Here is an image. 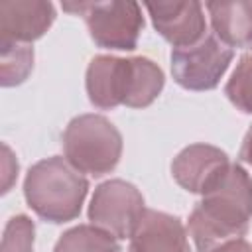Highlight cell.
<instances>
[{
  "label": "cell",
  "mask_w": 252,
  "mask_h": 252,
  "mask_svg": "<svg viewBox=\"0 0 252 252\" xmlns=\"http://www.w3.org/2000/svg\"><path fill=\"white\" fill-rule=\"evenodd\" d=\"M252 219V177L238 163H228L203 191L189 217V234L197 252L242 238Z\"/></svg>",
  "instance_id": "6da1fadb"
},
{
  "label": "cell",
  "mask_w": 252,
  "mask_h": 252,
  "mask_svg": "<svg viewBox=\"0 0 252 252\" xmlns=\"http://www.w3.org/2000/svg\"><path fill=\"white\" fill-rule=\"evenodd\" d=\"M163 89V71L148 57L98 55L87 67V94L98 108L150 106Z\"/></svg>",
  "instance_id": "7a4b0ae2"
},
{
  "label": "cell",
  "mask_w": 252,
  "mask_h": 252,
  "mask_svg": "<svg viewBox=\"0 0 252 252\" xmlns=\"http://www.w3.org/2000/svg\"><path fill=\"white\" fill-rule=\"evenodd\" d=\"M87 191V177L59 156L33 163L24 179V197L30 209L55 224L79 217Z\"/></svg>",
  "instance_id": "3957f363"
},
{
  "label": "cell",
  "mask_w": 252,
  "mask_h": 252,
  "mask_svg": "<svg viewBox=\"0 0 252 252\" xmlns=\"http://www.w3.org/2000/svg\"><path fill=\"white\" fill-rule=\"evenodd\" d=\"M65 159L81 173H110L122 156V134L100 114H81L63 132Z\"/></svg>",
  "instance_id": "277c9868"
},
{
  "label": "cell",
  "mask_w": 252,
  "mask_h": 252,
  "mask_svg": "<svg viewBox=\"0 0 252 252\" xmlns=\"http://www.w3.org/2000/svg\"><path fill=\"white\" fill-rule=\"evenodd\" d=\"M63 10L81 14L94 43L106 49H134L144 28L138 2H65Z\"/></svg>",
  "instance_id": "5b68a950"
},
{
  "label": "cell",
  "mask_w": 252,
  "mask_h": 252,
  "mask_svg": "<svg viewBox=\"0 0 252 252\" xmlns=\"http://www.w3.org/2000/svg\"><path fill=\"white\" fill-rule=\"evenodd\" d=\"M232 55V47L215 33H205L197 43L171 51L173 79L189 91H211L228 69Z\"/></svg>",
  "instance_id": "8992f818"
},
{
  "label": "cell",
  "mask_w": 252,
  "mask_h": 252,
  "mask_svg": "<svg viewBox=\"0 0 252 252\" xmlns=\"http://www.w3.org/2000/svg\"><path fill=\"white\" fill-rule=\"evenodd\" d=\"M146 213L144 197L136 185L124 179H108L94 189L89 205V220L114 238H130Z\"/></svg>",
  "instance_id": "52a82bcc"
},
{
  "label": "cell",
  "mask_w": 252,
  "mask_h": 252,
  "mask_svg": "<svg viewBox=\"0 0 252 252\" xmlns=\"http://www.w3.org/2000/svg\"><path fill=\"white\" fill-rule=\"evenodd\" d=\"M146 10L150 12L154 28L173 45V49L193 45L205 35L203 6L195 0L148 2Z\"/></svg>",
  "instance_id": "ba28073f"
},
{
  "label": "cell",
  "mask_w": 252,
  "mask_h": 252,
  "mask_svg": "<svg viewBox=\"0 0 252 252\" xmlns=\"http://www.w3.org/2000/svg\"><path fill=\"white\" fill-rule=\"evenodd\" d=\"M53 20L51 2L4 0L0 2V43H30L41 37Z\"/></svg>",
  "instance_id": "9c48e42d"
},
{
  "label": "cell",
  "mask_w": 252,
  "mask_h": 252,
  "mask_svg": "<svg viewBox=\"0 0 252 252\" xmlns=\"http://www.w3.org/2000/svg\"><path fill=\"white\" fill-rule=\"evenodd\" d=\"M228 158L222 150L209 144H191L183 148L171 163L173 179L189 193H201L209 183L228 165Z\"/></svg>",
  "instance_id": "30bf717a"
},
{
  "label": "cell",
  "mask_w": 252,
  "mask_h": 252,
  "mask_svg": "<svg viewBox=\"0 0 252 252\" xmlns=\"http://www.w3.org/2000/svg\"><path fill=\"white\" fill-rule=\"evenodd\" d=\"M128 252H191L183 222L167 213L146 209L130 236Z\"/></svg>",
  "instance_id": "8fae6325"
},
{
  "label": "cell",
  "mask_w": 252,
  "mask_h": 252,
  "mask_svg": "<svg viewBox=\"0 0 252 252\" xmlns=\"http://www.w3.org/2000/svg\"><path fill=\"white\" fill-rule=\"evenodd\" d=\"M213 33L228 47L252 43V2H209Z\"/></svg>",
  "instance_id": "7c38bea8"
},
{
  "label": "cell",
  "mask_w": 252,
  "mask_h": 252,
  "mask_svg": "<svg viewBox=\"0 0 252 252\" xmlns=\"http://www.w3.org/2000/svg\"><path fill=\"white\" fill-rule=\"evenodd\" d=\"M53 252H120V244L94 224H79L59 236Z\"/></svg>",
  "instance_id": "4fadbf2b"
},
{
  "label": "cell",
  "mask_w": 252,
  "mask_h": 252,
  "mask_svg": "<svg viewBox=\"0 0 252 252\" xmlns=\"http://www.w3.org/2000/svg\"><path fill=\"white\" fill-rule=\"evenodd\" d=\"M33 69V49L28 43H0V83L14 87L28 79Z\"/></svg>",
  "instance_id": "5bb4252c"
},
{
  "label": "cell",
  "mask_w": 252,
  "mask_h": 252,
  "mask_svg": "<svg viewBox=\"0 0 252 252\" xmlns=\"http://www.w3.org/2000/svg\"><path fill=\"white\" fill-rule=\"evenodd\" d=\"M224 93L238 110L252 114V53L240 57L226 83Z\"/></svg>",
  "instance_id": "9a60e30c"
},
{
  "label": "cell",
  "mask_w": 252,
  "mask_h": 252,
  "mask_svg": "<svg viewBox=\"0 0 252 252\" xmlns=\"http://www.w3.org/2000/svg\"><path fill=\"white\" fill-rule=\"evenodd\" d=\"M35 226L26 215H16L6 222L0 252H32Z\"/></svg>",
  "instance_id": "2e32d148"
},
{
  "label": "cell",
  "mask_w": 252,
  "mask_h": 252,
  "mask_svg": "<svg viewBox=\"0 0 252 252\" xmlns=\"http://www.w3.org/2000/svg\"><path fill=\"white\" fill-rule=\"evenodd\" d=\"M18 177V161L8 144H2V193H8Z\"/></svg>",
  "instance_id": "e0dca14e"
},
{
  "label": "cell",
  "mask_w": 252,
  "mask_h": 252,
  "mask_svg": "<svg viewBox=\"0 0 252 252\" xmlns=\"http://www.w3.org/2000/svg\"><path fill=\"white\" fill-rule=\"evenodd\" d=\"M213 252H252V244L244 238H236V240H230V242L219 246Z\"/></svg>",
  "instance_id": "ac0fdd59"
},
{
  "label": "cell",
  "mask_w": 252,
  "mask_h": 252,
  "mask_svg": "<svg viewBox=\"0 0 252 252\" xmlns=\"http://www.w3.org/2000/svg\"><path fill=\"white\" fill-rule=\"evenodd\" d=\"M240 158H242V161H246L248 165H252V128L246 132V136H244V140H242Z\"/></svg>",
  "instance_id": "d6986e66"
}]
</instances>
